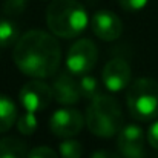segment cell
<instances>
[{
	"mask_svg": "<svg viewBox=\"0 0 158 158\" xmlns=\"http://www.w3.org/2000/svg\"><path fill=\"white\" fill-rule=\"evenodd\" d=\"M12 58L23 74L32 78H48L60 66L61 49L52 34L31 29L17 40Z\"/></svg>",
	"mask_w": 158,
	"mask_h": 158,
	"instance_id": "6da1fadb",
	"label": "cell"
},
{
	"mask_svg": "<svg viewBox=\"0 0 158 158\" xmlns=\"http://www.w3.org/2000/svg\"><path fill=\"white\" fill-rule=\"evenodd\" d=\"M89 23L86 8L78 0H52L46 9V25L54 35L75 39Z\"/></svg>",
	"mask_w": 158,
	"mask_h": 158,
	"instance_id": "7a4b0ae2",
	"label": "cell"
},
{
	"mask_svg": "<svg viewBox=\"0 0 158 158\" xmlns=\"http://www.w3.org/2000/svg\"><path fill=\"white\" fill-rule=\"evenodd\" d=\"M89 131L102 138H110L123 127V114L118 102L109 94H98L91 100L86 110Z\"/></svg>",
	"mask_w": 158,
	"mask_h": 158,
	"instance_id": "3957f363",
	"label": "cell"
},
{
	"mask_svg": "<svg viewBox=\"0 0 158 158\" xmlns=\"http://www.w3.org/2000/svg\"><path fill=\"white\" fill-rule=\"evenodd\" d=\"M126 103L131 115L138 121L158 118V81L154 78H137L127 89Z\"/></svg>",
	"mask_w": 158,
	"mask_h": 158,
	"instance_id": "277c9868",
	"label": "cell"
},
{
	"mask_svg": "<svg viewBox=\"0 0 158 158\" xmlns=\"http://www.w3.org/2000/svg\"><path fill=\"white\" fill-rule=\"evenodd\" d=\"M98 60L97 45L89 39H80L71 45L66 55V68L72 75H85L91 72Z\"/></svg>",
	"mask_w": 158,
	"mask_h": 158,
	"instance_id": "5b68a950",
	"label": "cell"
},
{
	"mask_svg": "<svg viewBox=\"0 0 158 158\" xmlns=\"http://www.w3.org/2000/svg\"><path fill=\"white\" fill-rule=\"evenodd\" d=\"M85 120L80 110L74 107H60L49 118V129L60 138H71L81 132Z\"/></svg>",
	"mask_w": 158,
	"mask_h": 158,
	"instance_id": "8992f818",
	"label": "cell"
},
{
	"mask_svg": "<svg viewBox=\"0 0 158 158\" xmlns=\"http://www.w3.org/2000/svg\"><path fill=\"white\" fill-rule=\"evenodd\" d=\"M20 103L28 112H40L45 110L52 102V89L45 81L32 80L22 86L19 94Z\"/></svg>",
	"mask_w": 158,
	"mask_h": 158,
	"instance_id": "52a82bcc",
	"label": "cell"
},
{
	"mask_svg": "<svg viewBox=\"0 0 158 158\" xmlns=\"http://www.w3.org/2000/svg\"><path fill=\"white\" fill-rule=\"evenodd\" d=\"M132 71L124 58H112L106 63L102 72V80L109 92H120L131 83Z\"/></svg>",
	"mask_w": 158,
	"mask_h": 158,
	"instance_id": "ba28073f",
	"label": "cell"
},
{
	"mask_svg": "<svg viewBox=\"0 0 158 158\" xmlns=\"http://www.w3.org/2000/svg\"><path fill=\"white\" fill-rule=\"evenodd\" d=\"M117 144L123 158H144V132L137 124L123 126Z\"/></svg>",
	"mask_w": 158,
	"mask_h": 158,
	"instance_id": "9c48e42d",
	"label": "cell"
},
{
	"mask_svg": "<svg viewBox=\"0 0 158 158\" xmlns=\"http://www.w3.org/2000/svg\"><path fill=\"white\" fill-rule=\"evenodd\" d=\"M91 28L94 34L103 42H114L123 32L121 19L115 12L107 11V9H100L92 15Z\"/></svg>",
	"mask_w": 158,
	"mask_h": 158,
	"instance_id": "30bf717a",
	"label": "cell"
},
{
	"mask_svg": "<svg viewBox=\"0 0 158 158\" xmlns=\"http://www.w3.org/2000/svg\"><path fill=\"white\" fill-rule=\"evenodd\" d=\"M52 89V97L58 105L64 106H72L78 103V100L81 98L80 95V89H78V81L74 80L72 74L68 72H61L55 81L51 86Z\"/></svg>",
	"mask_w": 158,
	"mask_h": 158,
	"instance_id": "8fae6325",
	"label": "cell"
},
{
	"mask_svg": "<svg viewBox=\"0 0 158 158\" xmlns=\"http://www.w3.org/2000/svg\"><path fill=\"white\" fill-rule=\"evenodd\" d=\"M28 146L15 138V137H6L0 140V158H28Z\"/></svg>",
	"mask_w": 158,
	"mask_h": 158,
	"instance_id": "7c38bea8",
	"label": "cell"
},
{
	"mask_svg": "<svg viewBox=\"0 0 158 158\" xmlns=\"http://www.w3.org/2000/svg\"><path fill=\"white\" fill-rule=\"evenodd\" d=\"M14 123H17V107L9 97L0 94V132L9 131Z\"/></svg>",
	"mask_w": 158,
	"mask_h": 158,
	"instance_id": "4fadbf2b",
	"label": "cell"
},
{
	"mask_svg": "<svg viewBox=\"0 0 158 158\" xmlns=\"http://www.w3.org/2000/svg\"><path fill=\"white\" fill-rule=\"evenodd\" d=\"M19 28L9 19H0V46L8 48L19 40Z\"/></svg>",
	"mask_w": 158,
	"mask_h": 158,
	"instance_id": "5bb4252c",
	"label": "cell"
},
{
	"mask_svg": "<svg viewBox=\"0 0 158 158\" xmlns=\"http://www.w3.org/2000/svg\"><path fill=\"white\" fill-rule=\"evenodd\" d=\"M78 89H80V95L88 100H92L94 97H97L100 94L98 80L94 75H88V74H85L81 77V80L78 81Z\"/></svg>",
	"mask_w": 158,
	"mask_h": 158,
	"instance_id": "9a60e30c",
	"label": "cell"
},
{
	"mask_svg": "<svg viewBox=\"0 0 158 158\" xmlns=\"http://www.w3.org/2000/svg\"><path fill=\"white\" fill-rule=\"evenodd\" d=\"M58 155L60 158H81L83 146L77 140H64L58 146Z\"/></svg>",
	"mask_w": 158,
	"mask_h": 158,
	"instance_id": "2e32d148",
	"label": "cell"
},
{
	"mask_svg": "<svg viewBox=\"0 0 158 158\" xmlns=\"http://www.w3.org/2000/svg\"><path fill=\"white\" fill-rule=\"evenodd\" d=\"M37 118H35V114L34 112H28L25 115H22L19 120H17V129L20 134L23 135H32L37 129Z\"/></svg>",
	"mask_w": 158,
	"mask_h": 158,
	"instance_id": "e0dca14e",
	"label": "cell"
},
{
	"mask_svg": "<svg viewBox=\"0 0 158 158\" xmlns=\"http://www.w3.org/2000/svg\"><path fill=\"white\" fill-rule=\"evenodd\" d=\"M28 6V0H5L3 2V12L9 17L22 14Z\"/></svg>",
	"mask_w": 158,
	"mask_h": 158,
	"instance_id": "ac0fdd59",
	"label": "cell"
},
{
	"mask_svg": "<svg viewBox=\"0 0 158 158\" xmlns=\"http://www.w3.org/2000/svg\"><path fill=\"white\" fill-rule=\"evenodd\" d=\"M149 3V0H118V5L124 9V11H141L143 8H146V5Z\"/></svg>",
	"mask_w": 158,
	"mask_h": 158,
	"instance_id": "d6986e66",
	"label": "cell"
},
{
	"mask_svg": "<svg viewBox=\"0 0 158 158\" xmlns=\"http://www.w3.org/2000/svg\"><path fill=\"white\" fill-rule=\"evenodd\" d=\"M28 158H58V155L48 146H39L28 154Z\"/></svg>",
	"mask_w": 158,
	"mask_h": 158,
	"instance_id": "ffe728a7",
	"label": "cell"
},
{
	"mask_svg": "<svg viewBox=\"0 0 158 158\" xmlns=\"http://www.w3.org/2000/svg\"><path fill=\"white\" fill-rule=\"evenodd\" d=\"M148 141L154 149L158 151V120L151 124V127L148 131Z\"/></svg>",
	"mask_w": 158,
	"mask_h": 158,
	"instance_id": "44dd1931",
	"label": "cell"
},
{
	"mask_svg": "<svg viewBox=\"0 0 158 158\" xmlns=\"http://www.w3.org/2000/svg\"><path fill=\"white\" fill-rule=\"evenodd\" d=\"M91 158H120L118 154L112 152V151H106V149H102V151H95Z\"/></svg>",
	"mask_w": 158,
	"mask_h": 158,
	"instance_id": "7402d4cb",
	"label": "cell"
}]
</instances>
